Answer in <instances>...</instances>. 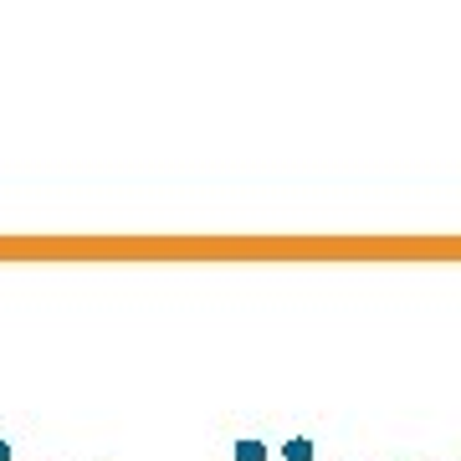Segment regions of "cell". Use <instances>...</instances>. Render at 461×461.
<instances>
[{"instance_id": "1", "label": "cell", "mask_w": 461, "mask_h": 461, "mask_svg": "<svg viewBox=\"0 0 461 461\" xmlns=\"http://www.w3.org/2000/svg\"><path fill=\"white\" fill-rule=\"evenodd\" d=\"M287 461H313V441L293 436V441H287Z\"/></svg>"}, {"instance_id": "2", "label": "cell", "mask_w": 461, "mask_h": 461, "mask_svg": "<svg viewBox=\"0 0 461 461\" xmlns=\"http://www.w3.org/2000/svg\"><path fill=\"white\" fill-rule=\"evenodd\" d=\"M236 456H241V461H262V446H257V441H241V446H236Z\"/></svg>"}, {"instance_id": "3", "label": "cell", "mask_w": 461, "mask_h": 461, "mask_svg": "<svg viewBox=\"0 0 461 461\" xmlns=\"http://www.w3.org/2000/svg\"><path fill=\"white\" fill-rule=\"evenodd\" d=\"M0 461H5V441H0Z\"/></svg>"}]
</instances>
